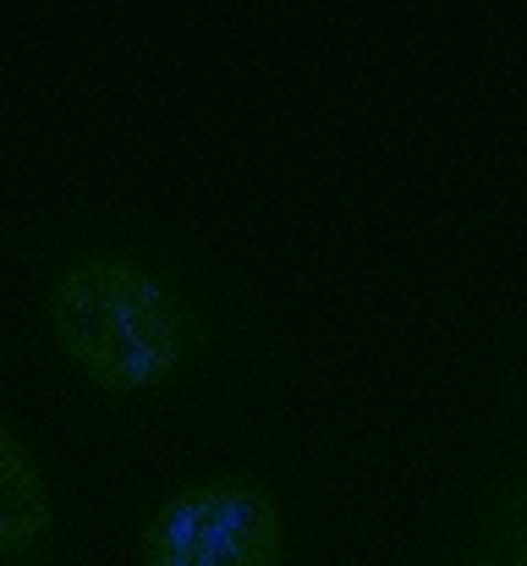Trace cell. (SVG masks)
<instances>
[{
    "label": "cell",
    "mask_w": 527,
    "mask_h": 566,
    "mask_svg": "<svg viewBox=\"0 0 527 566\" xmlns=\"http://www.w3.org/2000/svg\"><path fill=\"white\" fill-rule=\"evenodd\" d=\"M28 281V342L110 423H214L275 379V325L253 286L187 226L122 203L0 214Z\"/></svg>",
    "instance_id": "cell-1"
},
{
    "label": "cell",
    "mask_w": 527,
    "mask_h": 566,
    "mask_svg": "<svg viewBox=\"0 0 527 566\" xmlns=\"http://www.w3.org/2000/svg\"><path fill=\"white\" fill-rule=\"evenodd\" d=\"M122 566H308L292 473L259 446L187 457L144 495Z\"/></svg>",
    "instance_id": "cell-2"
},
{
    "label": "cell",
    "mask_w": 527,
    "mask_h": 566,
    "mask_svg": "<svg viewBox=\"0 0 527 566\" xmlns=\"http://www.w3.org/2000/svg\"><path fill=\"white\" fill-rule=\"evenodd\" d=\"M412 566H527V364L500 358L467 468L423 528Z\"/></svg>",
    "instance_id": "cell-3"
},
{
    "label": "cell",
    "mask_w": 527,
    "mask_h": 566,
    "mask_svg": "<svg viewBox=\"0 0 527 566\" xmlns=\"http://www.w3.org/2000/svg\"><path fill=\"white\" fill-rule=\"evenodd\" d=\"M0 566H77L55 468L6 401H0Z\"/></svg>",
    "instance_id": "cell-4"
}]
</instances>
